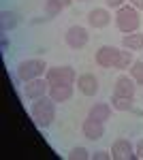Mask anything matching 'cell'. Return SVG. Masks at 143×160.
Instances as JSON below:
<instances>
[{
    "mask_svg": "<svg viewBox=\"0 0 143 160\" xmlns=\"http://www.w3.org/2000/svg\"><path fill=\"white\" fill-rule=\"evenodd\" d=\"M56 100L49 98L47 96H43V98H36L32 102V107H30V118L34 120V124L38 128H49L54 120H56Z\"/></svg>",
    "mask_w": 143,
    "mask_h": 160,
    "instance_id": "cell-1",
    "label": "cell"
},
{
    "mask_svg": "<svg viewBox=\"0 0 143 160\" xmlns=\"http://www.w3.org/2000/svg\"><path fill=\"white\" fill-rule=\"evenodd\" d=\"M115 28L124 34H130V32H137L139 26H141V17H139V11L132 7V4H124L115 11Z\"/></svg>",
    "mask_w": 143,
    "mask_h": 160,
    "instance_id": "cell-2",
    "label": "cell"
},
{
    "mask_svg": "<svg viewBox=\"0 0 143 160\" xmlns=\"http://www.w3.org/2000/svg\"><path fill=\"white\" fill-rule=\"evenodd\" d=\"M47 64L45 60H38V58H30V60H22L17 64V79H19V83H26V81H30V79H36V77H45L47 73Z\"/></svg>",
    "mask_w": 143,
    "mask_h": 160,
    "instance_id": "cell-3",
    "label": "cell"
},
{
    "mask_svg": "<svg viewBox=\"0 0 143 160\" xmlns=\"http://www.w3.org/2000/svg\"><path fill=\"white\" fill-rule=\"evenodd\" d=\"M45 79L49 86H73L77 81V73L73 71V66H49Z\"/></svg>",
    "mask_w": 143,
    "mask_h": 160,
    "instance_id": "cell-4",
    "label": "cell"
},
{
    "mask_svg": "<svg viewBox=\"0 0 143 160\" xmlns=\"http://www.w3.org/2000/svg\"><path fill=\"white\" fill-rule=\"evenodd\" d=\"M64 41H66V45H69L71 49L79 51L88 45L90 34H88V30H85L84 26H71V28L66 30V34H64Z\"/></svg>",
    "mask_w": 143,
    "mask_h": 160,
    "instance_id": "cell-5",
    "label": "cell"
},
{
    "mask_svg": "<svg viewBox=\"0 0 143 160\" xmlns=\"http://www.w3.org/2000/svg\"><path fill=\"white\" fill-rule=\"evenodd\" d=\"M24 94L26 98L36 100V98H43L49 94V81L45 77H36V79H30L24 83Z\"/></svg>",
    "mask_w": 143,
    "mask_h": 160,
    "instance_id": "cell-6",
    "label": "cell"
},
{
    "mask_svg": "<svg viewBox=\"0 0 143 160\" xmlns=\"http://www.w3.org/2000/svg\"><path fill=\"white\" fill-rule=\"evenodd\" d=\"M118 53H120L118 47H113V45H103V47H98V51H96L94 62L100 68H111V66H115Z\"/></svg>",
    "mask_w": 143,
    "mask_h": 160,
    "instance_id": "cell-7",
    "label": "cell"
},
{
    "mask_svg": "<svg viewBox=\"0 0 143 160\" xmlns=\"http://www.w3.org/2000/svg\"><path fill=\"white\" fill-rule=\"evenodd\" d=\"M111 158L113 160H132L137 158L135 148L128 139H115L113 145H111Z\"/></svg>",
    "mask_w": 143,
    "mask_h": 160,
    "instance_id": "cell-8",
    "label": "cell"
},
{
    "mask_svg": "<svg viewBox=\"0 0 143 160\" xmlns=\"http://www.w3.org/2000/svg\"><path fill=\"white\" fill-rule=\"evenodd\" d=\"M135 92H137V81L130 75H120L115 79L113 94H118V96H135Z\"/></svg>",
    "mask_w": 143,
    "mask_h": 160,
    "instance_id": "cell-9",
    "label": "cell"
},
{
    "mask_svg": "<svg viewBox=\"0 0 143 160\" xmlns=\"http://www.w3.org/2000/svg\"><path fill=\"white\" fill-rule=\"evenodd\" d=\"M81 132H84L85 139L98 141V139L105 137V124L96 122V120H92V118H88V120H84V124H81Z\"/></svg>",
    "mask_w": 143,
    "mask_h": 160,
    "instance_id": "cell-10",
    "label": "cell"
},
{
    "mask_svg": "<svg viewBox=\"0 0 143 160\" xmlns=\"http://www.w3.org/2000/svg\"><path fill=\"white\" fill-rule=\"evenodd\" d=\"M77 88L84 96H96L98 94V79L92 73H84L77 77Z\"/></svg>",
    "mask_w": 143,
    "mask_h": 160,
    "instance_id": "cell-11",
    "label": "cell"
},
{
    "mask_svg": "<svg viewBox=\"0 0 143 160\" xmlns=\"http://www.w3.org/2000/svg\"><path fill=\"white\" fill-rule=\"evenodd\" d=\"M88 24L96 28V30H100V28H107L111 24V13L109 9H92V11L88 13Z\"/></svg>",
    "mask_w": 143,
    "mask_h": 160,
    "instance_id": "cell-12",
    "label": "cell"
},
{
    "mask_svg": "<svg viewBox=\"0 0 143 160\" xmlns=\"http://www.w3.org/2000/svg\"><path fill=\"white\" fill-rule=\"evenodd\" d=\"M111 105L109 102H94L92 107H90V111H88V118H92V120H96V122H109L111 120Z\"/></svg>",
    "mask_w": 143,
    "mask_h": 160,
    "instance_id": "cell-13",
    "label": "cell"
},
{
    "mask_svg": "<svg viewBox=\"0 0 143 160\" xmlns=\"http://www.w3.org/2000/svg\"><path fill=\"white\" fill-rule=\"evenodd\" d=\"M73 86H49V98L56 102H69L73 98Z\"/></svg>",
    "mask_w": 143,
    "mask_h": 160,
    "instance_id": "cell-14",
    "label": "cell"
},
{
    "mask_svg": "<svg viewBox=\"0 0 143 160\" xmlns=\"http://www.w3.org/2000/svg\"><path fill=\"white\" fill-rule=\"evenodd\" d=\"M122 47H126V49L130 51H139L143 49V32H130V34H124L122 37Z\"/></svg>",
    "mask_w": 143,
    "mask_h": 160,
    "instance_id": "cell-15",
    "label": "cell"
},
{
    "mask_svg": "<svg viewBox=\"0 0 143 160\" xmlns=\"http://www.w3.org/2000/svg\"><path fill=\"white\" fill-rule=\"evenodd\" d=\"M17 24H19V17H17V13L15 11H4L0 13V30L7 34L9 30H13V28H17Z\"/></svg>",
    "mask_w": 143,
    "mask_h": 160,
    "instance_id": "cell-16",
    "label": "cell"
},
{
    "mask_svg": "<svg viewBox=\"0 0 143 160\" xmlns=\"http://www.w3.org/2000/svg\"><path fill=\"white\" fill-rule=\"evenodd\" d=\"M132 62H135V51L126 49V47H122L118 53V60H115V66L113 68H118V71H126V68H130Z\"/></svg>",
    "mask_w": 143,
    "mask_h": 160,
    "instance_id": "cell-17",
    "label": "cell"
},
{
    "mask_svg": "<svg viewBox=\"0 0 143 160\" xmlns=\"http://www.w3.org/2000/svg\"><path fill=\"white\" fill-rule=\"evenodd\" d=\"M132 105H135V96H118V94L111 96V107L115 111H132Z\"/></svg>",
    "mask_w": 143,
    "mask_h": 160,
    "instance_id": "cell-18",
    "label": "cell"
},
{
    "mask_svg": "<svg viewBox=\"0 0 143 160\" xmlns=\"http://www.w3.org/2000/svg\"><path fill=\"white\" fill-rule=\"evenodd\" d=\"M64 9H66V7H64L60 0H45V15H47V17H58Z\"/></svg>",
    "mask_w": 143,
    "mask_h": 160,
    "instance_id": "cell-19",
    "label": "cell"
},
{
    "mask_svg": "<svg viewBox=\"0 0 143 160\" xmlns=\"http://www.w3.org/2000/svg\"><path fill=\"white\" fill-rule=\"evenodd\" d=\"M128 71H130V77H132V79H135L139 86H143V60H135Z\"/></svg>",
    "mask_w": 143,
    "mask_h": 160,
    "instance_id": "cell-20",
    "label": "cell"
},
{
    "mask_svg": "<svg viewBox=\"0 0 143 160\" xmlns=\"http://www.w3.org/2000/svg\"><path fill=\"white\" fill-rule=\"evenodd\" d=\"M66 158H69V160H88V158H92V154H90L85 148L79 145V148H73L71 152H69V156H66Z\"/></svg>",
    "mask_w": 143,
    "mask_h": 160,
    "instance_id": "cell-21",
    "label": "cell"
},
{
    "mask_svg": "<svg viewBox=\"0 0 143 160\" xmlns=\"http://www.w3.org/2000/svg\"><path fill=\"white\" fill-rule=\"evenodd\" d=\"M92 158H94V160H109V158H111V152L98 149V152H94V154H92Z\"/></svg>",
    "mask_w": 143,
    "mask_h": 160,
    "instance_id": "cell-22",
    "label": "cell"
},
{
    "mask_svg": "<svg viewBox=\"0 0 143 160\" xmlns=\"http://www.w3.org/2000/svg\"><path fill=\"white\" fill-rule=\"evenodd\" d=\"M105 2H107L109 9H115V11H118L120 7H124V4H126V0H105Z\"/></svg>",
    "mask_w": 143,
    "mask_h": 160,
    "instance_id": "cell-23",
    "label": "cell"
},
{
    "mask_svg": "<svg viewBox=\"0 0 143 160\" xmlns=\"http://www.w3.org/2000/svg\"><path fill=\"white\" fill-rule=\"evenodd\" d=\"M135 154H137V158H139V160H143V139L135 145Z\"/></svg>",
    "mask_w": 143,
    "mask_h": 160,
    "instance_id": "cell-24",
    "label": "cell"
},
{
    "mask_svg": "<svg viewBox=\"0 0 143 160\" xmlns=\"http://www.w3.org/2000/svg\"><path fill=\"white\" fill-rule=\"evenodd\" d=\"M128 4H132L137 11H139V9H143V0H128Z\"/></svg>",
    "mask_w": 143,
    "mask_h": 160,
    "instance_id": "cell-25",
    "label": "cell"
},
{
    "mask_svg": "<svg viewBox=\"0 0 143 160\" xmlns=\"http://www.w3.org/2000/svg\"><path fill=\"white\" fill-rule=\"evenodd\" d=\"M60 2H62L64 7H71V4H73V0H60Z\"/></svg>",
    "mask_w": 143,
    "mask_h": 160,
    "instance_id": "cell-26",
    "label": "cell"
},
{
    "mask_svg": "<svg viewBox=\"0 0 143 160\" xmlns=\"http://www.w3.org/2000/svg\"><path fill=\"white\" fill-rule=\"evenodd\" d=\"M77 2H88V0H77Z\"/></svg>",
    "mask_w": 143,
    "mask_h": 160,
    "instance_id": "cell-27",
    "label": "cell"
}]
</instances>
